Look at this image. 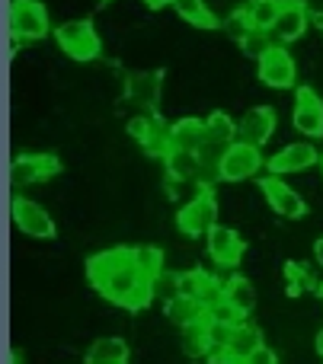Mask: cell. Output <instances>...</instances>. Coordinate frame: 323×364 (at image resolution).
<instances>
[{"label":"cell","mask_w":323,"mask_h":364,"mask_svg":"<svg viewBox=\"0 0 323 364\" xmlns=\"http://www.w3.org/2000/svg\"><path fill=\"white\" fill-rule=\"evenodd\" d=\"M314 346H317V355H320V358H323V329H320V333H317V339H314Z\"/></svg>","instance_id":"obj_38"},{"label":"cell","mask_w":323,"mask_h":364,"mask_svg":"<svg viewBox=\"0 0 323 364\" xmlns=\"http://www.w3.org/2000/svg\"><path fill=\"white\" fill-rule=\"evenodd\" d=\"M237 125H240V141L243 144H253V147H260L263 151V144L272 138L279 119H275L272 106H253L250 112H243V119L237 122Z\"/></svg>","instance_id":"obj_15"},{"label":"cell","mask_w":323,"mask_h":364,"mask_svg":"<svg viewBox=\"0 0 323 364\" xmlns=\"http://www.w3.org/2000/svg\"><path fill=\"white\" fill-rule=\"evenodd\" d=\"M151 291H154V297H160L164 304H170L173 297H179V275H176V272H166L164 269L151 282Z\"/></svg>","instance_id":"obj_30"},{"label":"cell","mask_w":323,"mask_h":364,"mask_svg":"<svg viewBox=\"0 0 323 364\" xmlns=\"http://www.w3.org/2000/svg\"><path fill=\"white\" fill-rule=\"evenodd\" d=\"M132 352H128L125 339H96L83 355V364H128Z\"/></svg>","instance_id":"obj_20"},{"label":"cell","mask_w":323,"mask_h":364,"mask_svg":"<svg viewBox=\"0 0 323 364\" xmlns=\"http://www.w3.org/2000/svg\"><path fill=\"white\" fill-rule=\"evenodd\" d=\"M128 134H132L151 157H166V154L173 151L170 125L154 112H144V115H138V119L128 122Z\"/></svg>","instance_id":"obj_6"},{"label":"cell","mask_w":323,"mask_h":364,"mask_svg":"<svg viewBox=\"0 0 323 364\" xmlns=\"http://www.w3.org/2000/svg\"><path fill=\"white\" fill-rule=\"evenodd\" d=\"M144 4H147V6H154V10H160V6H166V4L173 6V4H176V0H144Z\"/></svg>","instance_id":"obj_36"},{"label":"cell","mask_w":323,"mask_h":364,"mask_svg":"<svg viewBox=\"0 0 323 364\" xmlns=\"http://www.w3.org/2000/svg\"><path fill=\"white\" fill-rule=\"evenodd\" d=\"M205 250H208V256H211L215 265H221V269H234V265L243 259V240L234 227L218 224L215 230L205 237Z\"/></svg>","instance_id":"obj_14"},{"label":"cell","mask_w":323,"mask_h":364,"mask_svg":"<svg viewBox=\"0 0 323 364\" xmlns=\"http://www.w3.org/2000/svg\"><path fill=\"white\" fill-rule=\"evenodd\" d=\"M260 188H263V195H266L269 208H272L275 214H282V218L298 220V218H305L307 214V201L301 198V195L295 192V188L288 186L282 176H266L260 182Z\"/></svg>","instance_id":"obj_11"},{"label":"cell","mask_w":323,"mask_h":364,"mask_svg":"<svg viewBox=\"0 0 323 364\" xmlns=\"http://www.w3.org/2000/svg\"><path fill=\"white\" fill-rule=\"evenodd\" d=\"M125 96L144 112H157L160 106V74L157 70H138L125 80Z\"/></svg>","instance_id":"obj_16"},{"label":"cell","mask_w":323,"mask_h":364,"mask_svg":"<svg viewBox=\"0 0 323 364\" xmlns=\"http://www.w3.org/2000/svg\"><path fill=\"white\" fill-rule=\"evenodd\" d=\"M237 364H250V361H237Z\"/></svg>","instance_id":"obj_39"},{"label":"cell","mask_w":323,"mask_h":364,"mask_svg":"<svg viewBox=\"0 0 323 364\" xmlns=\"http://www.w3.org/2000/svg\"><path fill=\"white\" fill-rule=\"evenodd\" d=\"M292 125H295V132L305 134L307 141H311V138H323V100L314 93L311 87H298Z\"/></svg>","instance_id":"obj_9"},{"label":"cell","mask_w":323,"mask_h":364,"mask_svg":"<svg viewBox=\"0 0 323 364\" xmlns=\"http://www.w3.org/2000/svg\"><path fill=\"white\" fill-rule=\"evenodd\" d=\"M51 29L48 10L42 0H13L10 4V36L16 42H36Z\"/></svg>","instance_id":"obj_3"},{"label":"cell","mask_w":323,"mask_h":364,"mask_svg":"<svg viewBox=\"0 0 323 364\" xmlns=\"http://www.w3.org/2000/svg\"><path fill=\"white\" fill-rule=\"evenodd\" d=\"M166 316H170L179 329H186V326H196V323H208V307H205L202 301H196V297L179 294L166 304Z\"/></svg>","instance_id":"obj_19"},{"label":"cell","mask_w":323,"mask_h":364,"mask_svg":"<svg viewBox=\"0 0 323 364\" xmlns=\"http://www.w3.org/2000/svg\"><path fill=\"white\" fill-rule=\"evenodd\" d=\"M275 45V38H272V32H263V29H250L247 36L240 38V48H243V55L247 58H253V61H260L263 55H266L269 48Z\"/></svg>","instance_id":"obj_29"},{"label":"cell","mask_w":323,"mask_h":364,"mask_svg":"<svg viewBox=\"0 0 323 364\" xmlns=\"http://www.w3.org/2000/svg\"><path fill=\"white\" fill-rule=\"evenodd\" d=\"M176 227L186 237H208L218 227V201L211 192H198L192 201H186L176 214Z\"/></svg>","instance_id":"obj_4"},{"label":"cell","mask_w":323,"mask_h":364,"mask_svg":"<svg viewBox=\"0 0 323 364\" xmlns=\"http://www.w3.org/2000/svg\"><path fill=\"white\" fill-rule=\"evenodd\" d=\"M170 138H173V147L176 151H189V154H198L208 141V132H205V122L202 119H179L170 125Z\"/></svg>","instance_id":"obj_18"},{"label":"cell","mask_w":323,"mask_h":364,"mask_svg":"<svg viewBox=\"0 0 323 364\" xmlns=\"http://www.w3.org/2000/svg\"><path fill=\"white\" fill-rule=\"evenodd\" d=\"M208 320L231 323V326H240V323H243V314H240L237 307H231L228 301H218L215 307H208Z\"/></svg>","instance_id":"obj_33"},{"label":"cell","mask_w":323,"mask_h":364,"mask_svg":"<svg viewBox=\"0 0 323 364\" xmlns=\"http://www.w3.org/2000/svg\"><path fill=\"white\" fill-rule=\"evenodd\" d=\"M186 358H208L211 355V339H208V323H196V326L183 329V339H179Z\"/></svg>","instance_id":"obj_25"},{"label":"cell","mask_w":323,"mask_h":364,"mask_svg":"<svg viewBox=\"0 0 323 364\" xmlns=\"http://www.w3.org/2000/svg\"><path fill=\"white\" fill-rule=\"evenodd\" d=\"M58 170H61V164L51 154H23V157H16L10 164V182L13 188H23V186H32V182L55 176Z\"/></svg>","instance_id":"obj_12"},{"label":"cell","mask_w":323,"mask_h":364,"mask_svg":"<svg viewBox=\"0 0 323 364\" xmlns=\"http://www.w3.org/2000/svg\"><path fill=\"white\" fill-rule=\"evenodd\" d=\"M224 301L247 316L250 310L256 307V288H253V282H250V278H243V275H231L228 282H224Z\"/></svg>","instance_id":"obj_23"},{"label":"cell","mask_w":323,"mask_h":364,"mask_svg":"<svg viewBox=\"0 0 323 364\" xmlns=\"http://www.w3.org/2000/svg\"><path fill=\"white\" fill-rule=\"evenodd\" d=\"M285 275H288V294H301V291L314 288V278H311V272H305L298 262H288Z\"/></svg>","instance_id":"obj_31"},{"label":"cell","mask_w":323,"mask_h":364,"mask_svg":"<svg viewBox=\"0 0 323 364\" xmlns=\"http://www.w3.org/2000/svg\"><path fill=\"white\" fill-rule=\"evenodd\" d=\"M128 259H132V250H125V246H115V250H102V252H96V256H90V262H87V278H90V284L100 291L102 284L109 282V275H112V272L119 269L122 262H128Z\"/></svg>","instance_id":"obj_17"},{"label":"cell","mask_w":323,"mask_h":364,"mask_svg":"<svg viewBox=\"0 0 323 364\" xmlns=\"http://www.w3.org/2000/svg\"><path fill=\"white\" fill-rule=\"evenodd\" d=\"M55 42L74 61H96L102 51V42L90 19H68V23H61L55 29Z\"/></svg>","instance_id":"obj_2"},{"label":"cell","mask_w":323,"mask_h":364,"mask_svg":"<svg viewBox=\"0 0 323 364\" xmlns=\"http://www.w3.org/2000/svg\"><path fill=\"white\" fill-rule=\"evenodd\" d=\"M263 346V333L256 326H250V323H240V326H234V336H231L228 348L224 352L231 355V361H250V355L256 352V348Z\"/></svg>","instance_id":"obj_21"},{"label":"cell","mask_w":323,"mask_h":364,"mask_svg":"<svg viewBox=\"0 0 323 364\" xmlns=\"http://www.w3.org/2000/svg\"><path fill=\"white\" fill-rule=\"evenodd\" d=\"M10 364H26V358H23V352H19V348H13V352H10Z\"/></svg>","instance_id":"obj_37"},{"label":"cell","mask_w":323,"mask_h":364,"mask_svg":"<svg viewBox=\"0 0 323 364\" xmlns=\"http://www.w3.org/2000/svg\"><path fill=\"white\" fill-rule=\"evenodd\" d=\"M320 166H323V157H320Z\"/></svg>","instance_id":"obj_40"},{"label":"cell","mask_w":323,"mask_h":364,"mask_svg":"<svg viewBox=\"0 0 323 364\" xmlns=\"http://www.w3.org/2000/svg\"><path fill=\"white\" fill-rule=\"evenodd\" d=\"M221 26H224V32H228V36H234V38H237V42H240V38L247 36L250 29H253V26H250V19H247V10H243V6H240V10L231 13V16L224 19Z\"/></svg>","instance_id":"obj_32"},{"label":"cell","mask_w":323,"mask_h":364,"mask_svg":"<svg viewBox=\"0 0 323 364\" xmlns=\"http://www.w3.org/2000/svg\"><path fill=\"white\" fill-rule=\"evenodd\" d=\"M164 164H166V173H170V179H176V182H196L198 179V170H202V160H198V154L176 151V147H173V151L164 157Z\"/></svg>","instance_id":"obj_24"},{"label":"cell","mask_w":323,"mask_h":364,"mask_svg":"<svg viewBox=\"0 0 323 364\" xmlns=\"http://www.w3.org/2000/svg\"><path fill=\"white\" fill-rule=\"evenodd\" d=\"M173 10H176L186 23L198 26V29H215V26H218V16L211 13V6L205 4V0H176V4H173Z\"/></svg>","instance_id":"obj_27"},{"label":"cell","mask_w":323,"mask_h":364,"mask_svg":"<svg viewBox=\"0 0 323 364\" xmlns=\"http://www.w3.org/2000/svg\"><path fill=\"white\" fill-rule=\"evenodd\" d=\"M311 19H314V13L305 0H282V13L272 26L275 45H288L295 38H301L307 32V26H311Z\"/></svg>","instance_id":"obj_10"},{"label":"cell","mask_w":323,"mask_h":364,"mask_svg":"<svg viewBox=\"0 0 323 364\" xmlns=\"http://www.w3.org/2000/svg\"><path fill=\"white\" fill-rule=\"evenodd\" d=\"M250 364H282V361H279V355H275L269 346H260L253 355H250Z\"/></svg>","instance_id":"obj_34"},{"label":"cell","mask_w":323,"mask_h":364,"mask_svg":"<svg viewBox=\"0 0 323 364\" xmlns=\"http://www.w3.org/2000/svg\"><path fill=\"white\" fill-rule=\"evenodd\" d=\"M100 294L106 297V301L119 304V307L141 310V307H147V304H151L154 291H151V282H147V278L138 272V265L128 259V262H122L119 269L109 275V282L100 288Z\"/></svg>","instance_id":"obj_1"},{"label":"cell","mask_w":323,"mask_h":364,"mask_svg":"<svg viewBox=\"0 0 323 364\" xmlns=\"http://www.w3.org/2000/svg\"><path fill=\"white\" fill-rule=\"evenodd\" d=\"M256 77H260V83H266V87H272V90L295 87L298 68H295L292 51H288L285 45H272V48L256 61Z\"/></svg>","instance_id":"obj_5"},{"label":"cell","mask_w":323,"mask_h":364,"mask_svg":"<svg viewBox=\"0 0 323 364\" xmlns=\"http://www.w3.org/2000/svg\"><path fill=\"white\" fill-rule=\"evenodd\" d=\"M132 262L138 265V272L147 278V282H154V278L164 272V252L151 243H141L132 250Z\"/></svg>","instance_id":"obj_28"},{"label":"cell","mask_w":323,"mask_h":364,"mask_svg":"<svg viewBox=\"0 0 323 364\" xmlns=\"http://www.w3.org/2000/svg\"><path fill=\"white\" fill-rule=\"evenodd\" d=\"M205 132H208V141H205V144L231 147L240 141V125H237L228 112H211L208 119H205Z\"/></svg>","instance_id":"obj_22"},{"label":"cell","mask_w":323,"mask_h":364,"mask_svg":"<svg viewBox=\"0 0 323 364\" xmlns=\"http://www.w3.org/2000/svg\"><path fill=\"white\" fill-rule=\"evenodd\" d=\"M243 10H247V19L253 29L272 32L275 19H279V13H282V0H250Z\"/></svg>","instance_id":"obj_26"},{"label":"cell","mask_w":323,"mask_h":364,"mask_svg":"<svg viewBox=\"0 0 323 364\" xmlns=\"http://www.w3.org/2000/svg\"><path fill=\"white\" fill-rule=\"evenodd\" d=\"M10 211H13V224H16L26 237H32V240H51L55 237V220H51V214L45 211L38 201L19 198L16 195L13 205H10Z\"/></svg>","instance_id":"obj_8"},{"label":"cell","mask_w":323,"mask_h":364,"mask_svg":"<svg viewBox=\"0 0 323 364\" xmlns=\"http://www.w3.org/2000/svg\"><path fill=\"white\" fill-rule=\"evenodd\" d=\"M314 259H317V265L323 269V237L317 240V243H314Z\"/></svg>","instance_id":"obj_35"},{"label":"cell","mask_w":323,"mask_h":364,"mask_svg":"<svg viewBox=\"0 0 323 364\" xmlns=\"http://www.w3.org/2000/svg\"><path fill=\"white\" fill-rule=\"evenodd\" d=\"M314 164H320V154H317V147H314L311 141L288 144V147H282L275 157L266 160L269 176H288V173H301V170H307V166H314Z\"/></svg>","instance_id":"obj_13"},{"label":"cell","mask_w":323,"mask_h":364,"mask_svg":"<svg viewBox=\"0 0 323 364\" xmlns=\"http://www.w3.org/2000/svg\"><path fill=\"white\" fill-rule=\"evenodd\" d=\"M263 166H266V160H263L260 147L237 141V144H231L221 157V179L224 182H243V179L256 176Z\"/></svg>","instance_id":"obj_7"}]
</instances>
